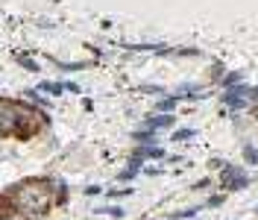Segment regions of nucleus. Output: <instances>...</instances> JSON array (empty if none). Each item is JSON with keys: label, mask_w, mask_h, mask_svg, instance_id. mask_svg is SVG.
<instances>
[{"label": "nucleus", "mask_w": 258, "mask_h": 220, "mask_svg": "<svg viewBox=\"0 0 258 220\" xmlns=\"http://www.w3.org/2000/svg\"><path fill=\"white\" fill-rule=\"evenodd\" d=\"M6 197L12 200V206L29 220H38L44 218L53 203L59 200L53 194V182H44V179H29V182H21L18 188H9Z\"/></svg>", "instance_id": "f257e3e1"}, {"label": "nucleus", "mask_w": 258, "mask_h": 220, "mask_svg": "<svg viewBox=\"0 0 258 220\" xmlns=\"http://www.w3.org/2000/svg\"><path fill=\"white\" fill-rule=\"evenodd\" d=\"M38 126H41V118H38L32 109L0 97V135L26 138V135H32V132H38Z\"/></svg>", "instance_id": "f03ea898"}, {"label": "nucleus", "mask_w": 258, "mask_h": 220, "mask_svg": "<svg viewBox=\"0 0 258 220\" xmlns=\"http://www.w3.org/2000/svg\"><path fill=\"white\" fill-rule=\"evenodd\" d=\"M220 182H223V191H244V188L250 185V176L244 173V168L226 165L223 173H220Z\"/></svg>", "instance_id": "7ed1b4c3"}, {"label": "nucleus", "mask_w": 258, "mask_h": 220, "mask_svg": "<svg viewBox=\"0 0 258 220\" xmlns=\"http://www.w3.org/2000/svg\"><path fill=\"white\" fill-rule=\"evenodd\" d=\"M0 220H29V218H23V215L12 206V200H9L6 194H0Z\"/></svg>", "instance_id": "20e7f679"}, {"label": "nucleus", "mask_w": 258, "mask_h": 220, "mask_svg": "<svg viewBox=\"0 0 258 220\" xmlns=\"http://www.w3.org/2000/svg\"><path fill=\"white\" fill-rule=\"evenodd\" d=\"M173 126V115H153V118H147V129H170Z\"/></svg>", "instance_id": "39448f33"}, {"label": "nucleus", "mask_w": 258, "mask_h": 220, "mask_svg": "<svg viewBox=\"0 0 258 220\" xmlns=\"http://www.w3.org/2000/svg\"><path fill=\"white\" fill-rule=\"evenodd\" d=\"M135 156H138V159H164V150L156 147V144H147V147H138Z\"/></svg>", "instance_id": "423d86ee"}, {"label": "nucleus", "mask_w": 258, "mask_h": 220, "mask_svg": "<svg viewBox=\"0 0 258 220\" xmlns=\"http://www.w3.org/2000/svg\"><path fill=\"white\" fill-rule=\"evenodd\" d=\"M132 141H138L141 147H147V144H156V132H153V129H141V132H132Z\"/></svg>", "instance_id": "0eeeda50"}, {"label": "nucleus", "mask_w": 258, "mask_h": 220, "mask_svg": "<svg viewBox=\"0 0 258 220\" xmlns=\"http://www.w3.org/2000/svg\"><path fill=\"white\" fill-rule=\"evenodd\" d=\"M35 91H47V94H62L65 91V82H38Z\"/></svg>", "instance_id": "6e6552de"}, {"label": "nucleus", "mask_w": 258, "mask_h": 220, "mask_svg": "<svg viewBox=\"0 0 258 220\" xmlns=\"http://www.w3.org/2000/svg\"><path fill=\"white\" fill-rule=\"evenodd\" d=\"M194 135H197V129H191V126L173 129V141H188V138H194Z\"/></svg>", "instance_id": "1a4fd4ad"}, {"label": "nucleus", "mask_w": 258, "mask_h": 220, "mask_svg": "<svg viewBox=\"0 0 258 220\" xmlns=\"http://www.w3.org/2000/svg\"><path fill=\"white\" fill-rule=\"evenodd\" d=\"M244 159H247L250 165H258V150L253 144H244Z\"/></svg>", "instance_id": "9d476101"}, {"label": "nucleus", "mask_w": 258, "mask_h": 220, "mask_svg": "<svg viewBox=\"0 0 258 220\" xmlns=\"http://www.w3.org/2000/svg\"><path fill=\"white\" fill-rule=\"evenodd\" d=\"M173 106H176V97H164V100H159V112H162V115L173 112Z\"/></svg>", "instance_id": "9b49d317"}, {"label": "nucleus", "mask_w": 258, "mask_h": 220, "mask_svg": "<svg viewBox=\"0 0 258 220\" xmlns=\"http://www.w3.org/2000/svg\"><path fill=\"white\" fill-rule=\"evenodd\" d=\"M241 76H244L241 71H232V73L223 79V85H226V88H232V85H238V82H241Z\"/></svg>", "instance_id": "f8f14e48"}, {"label": "nucleus", "mask_w": 258, "mask_h": 220, "mask_svg": "<svg viewBox=\"0 0 258 220\" xmlns=\"http://www.w3.org/2000/svg\"><path fill=\"white\" fill-rule=\"evenodd\" d=\"M135 176H138V171H132V168H126V171H120V173H117V179H120V182H129V179H135Z\"/></svg>", "instance_id": "ddd939ff"}, {"label": "nucleus", "mask_w": 258, "mask_h": 220, "mask_svg": "<svg viewBox=\"0 0 258 220\" xmlns=\"http://www.w3.org/2000/svg\"><path fill=\"white\" fill-rule=\"evenodd\" d=\"M15 59H18V62H21V65H23L26 71H38V65H35L32 59H26V56H15Z\"/></svg>", "instance_id": "4468645a"}, {"label": "nucleus", "mask_w": 258, "mask_h": 220, "mask_svg": "<svg viewBox=\"0 0 258 220\" xmlns=\"http://www.w3.org/2000/svg\"><path fill=\"white\" fill-rule=\"evenodd\" d=\"M100 212H106V215H112V218H123V215H126V212L117 209V206H112V209H100Z\"/></svg>", "instance_id": "2eb2a0df"}, {"label": "nucleus", "mask_w": 258, "mask_h": 220, "mask_svg": "<svg viewBox=\"0 0 258 220\" xmlns=\"http://www.w3.org/2000/svg\"><path fill=\"white\" fill-rule=\"evenodd\" d=\"M144 91H147V94H156V97H162V94H164V88H159V85H147Z\"/></svg>", "instance_id": "dca6fc26"}, {"label": "nucleus", "mask_w": 258, "mask_h": 220, "mask_svg": "<svg viewBox=\"0 0 258 220\" xmlns=\"http://www.w3.org/2000/svg\"><path fill=\"white\" fill-rule=\"evenodd\" d=\"M100 191H103L100 185H85V194H88V197H94V194H100Z\"/></svg>", "instance_id": "f3484780"}, {"label": "nucleus", "mask_w": 258, "mask_h": 220, "mask_svg": "<svg viewBox=\"0 0 258 220\" xmlns=\"http://www.w3.org/2000/svg\"><path fill=\"white\" fill-rule=\"evenodd\" d=\"M247 100H253V103H258V88H247Z\"/></svg>", "instance_id": "a211bd4d"}, {"label": "nucleus", "mask_w": 258, "mask_h": 220, "mask_svg": "<svg viewBox=\"0 0 258 220\" xmlns=\"http://www.w3.org/2000/svg\"><path fill=\"white\" fill-rule=\"evenodd\" d=\"M220 203H223V197H220V194H214V197H209V203H206V206H220Z\"/></svg>", "instance_id": "6ab92c4d"}, {"label": "nucleus", "mask_w": 258, "mask_h": 220, "mask_svg": "<svg viewBox=\"0 0 258 220\" xmlns=\"http://www.w3.org/2000/svg\"><path fill=\"white\" fill-rule=\"evenodd\" d=\"M65 91H73V94H76V91H79V85H76V82H65Z\"/></svg>", "instance_id": "aec40b11"}]
</instances>
